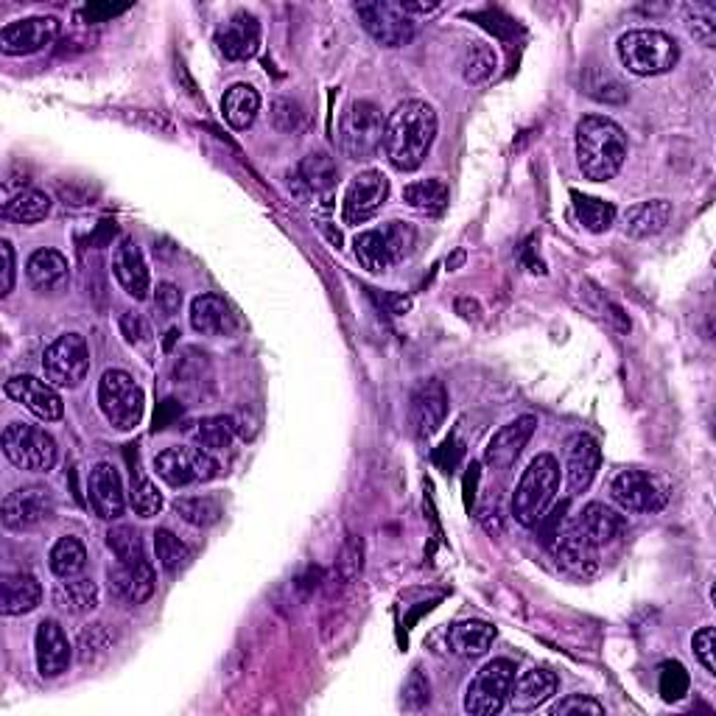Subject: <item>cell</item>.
<instances>
[{"mask_svg": "<svg viewBox=\"0 0 716 716\" xmlns=\"http://www.w3.org/2000/svg\"><path fill=\"white\" fill-rule=\"evenodd\" d=\"M610 496L621 510L641 512V516H655L669 505L666 481L647 470H625L616 476Z\"/></svg>", "mask_w": 716, "mask_h": 716, "instance_id": "cell-11", "label": "cell"}, {"mask_svg": "<svg viewBox=\"0 0 716 716\" xmlns=\"http://www.w3.org/2000/svg\"><path fill=\"white\" fill-rule=\"evenodd\" d=\"M48 565L59 579L79 577L87 565L85 543H82L79 538H70V534H67V538H59V541L54 543V549H51Z\"/></svg>", "mask_w": 716, "mask_h": 716, "instance_id": "cell-37", "label": "cell"}, {"mask_svg": "<svg viewBox=\"0 0 716 716\" xmlns=\"http://www.w3.org/2000/svg\"><path fill=\"white\" fill-rule=\"evenodd\" d=\"M549 714H552V716L605 714V705L596 703V699H590V697H583V694H571V697H565V699H560V703H554Z\"/></svg>", "mask_w": 716, "mask_h": 716, "instance_id": "cell-49", "label": "cell"}, {"mask_svg": "<svg viewBox=\"0 0 716 716\" xmlns=\"http://www.w3.org/2000/svg\"><path fill=\"white\" fill-rule=\"evenodd\" d=\"M232 434H236V425H232L230 417H207L196 425L194 437L199 443V448L219 454V451L230 448Z\"/></svg>", "mask_w": 716, "mask_h": 716, "instance_id": "cell-44", "label": "cell"}, {"mask_svg": "<svg viewBox=\"0 0 716 716\" xmlns=\"http://www.w3.org/2000/svg\"><path fill=\"white\" fill-rule=\"evenodd\" d=\"M154 554H158L160 568L169 571V574L188 568L191 560H194V552H191L188 543L180 541L171 529H158V532H154Z\"/></svg>", "mask_w": 716, "mask_h": 716, "instance_id": "cell-39", "label": "cell"}, {"mask_svg": "<svg viewBox=\"0 0 716 716\" xmlns=\"http://www.w3.org/2000/svg\"><path fill=\"white\" fill-rule=\"evenodd\" d=\"M45 381L56 389H76L90 372V347L82 334H65L45 347Z\"/></svg>", "mask_w": 716, "mask_h": 716, "instance_id": "cell-9", "label": "cell"}, {"mask_svg": "<svg viewBox=\"0 0 716 716\" xmlns=\"http://www.w3.org/2000/svg\"><path fill=\"white\" fill-rule=\"evenodd\" d=\"M154 305H158L160 316L180 314V305H183V292H180L174 283H160L158 294H154Z\"/></svg>", "mask_w": 716, "mask_h": 716, "instance_id": "cell-54", "label": "cell"}, {"mask_svg": "<svg viewBox=\"0 0 716 716\" xmlns=\"http://www.w3.org/2000/svg\"><path fill=\"white\" fill-rule=\"evenodd\" d=\"M356 14L367 29V34L376 43H381L383 48H401L414 34V23L398 9V3H387V0L358 3Z\"/></svg>", "mask_w": 716, "mask_h": 716, "instance_id": "cell-13", "label": "cell"}, {"mask_svg": "<svg viewBox=\"0 0 716 716\" xmlns=\"http://www.w3.org/2000/svg\"><path fill=\"white\" fill-rule=\"evenodd\" d=\"M437 138V112L432 104L403 101L383 123V152L398 171H417Z\"/></svg>", "mask_w": 716, "mask_h": 716, "instance_id": "cell-1", "label": "cell"}, {"mask_svg": "<svg viewBox=\"0 0 716 716\" xmlns=\"http://www.w3.org/2000/svg\"><path fill=\"white\" fill-rule=\"evenodd\" d=\"M389 199V180L381 171H361L347 185L345 194V221L347 225H365Z\"/></svg>", "mask_w": 716, "mask_h": 716, "instance_id": "cell-16", "label": "cell"}, {"mask_svg": "<svg viewBox=\"0 0 716 716\" xmlns=\"http://www.w3.org/2000/svg\"><path fill=\"white\" fill-rule=\"evenodd\" d=\"M352 252H356V261L367 269V272H387L389 267H395V258H392V249H389L387 236L383 230H365L358 232L356 241H352Z\"/></svg>", "mask_w": 716, "mask_h": 716, "instance_id": "cell-35", "label": "cell"}, {"mask_svg": "<svg viewBox=\"0 0 716 716\" xmlns=\"http://www.w3.org/2000/svg\"><path fill=\"white\" fill-rule=\"evenodd\" d=\"M534 428H538V417H534V414H523V417L501 425L485 448L487 468L492 470L512 468L518 456L523 454V448H527L529 440H532Z\"/></svg>", "mask_w": 716, "mask_h": 716, "instance_id": "cell-18", "label": "cell"}, {"mask_svg": "<svg viewBox=\"0 0 716 716\" xmlns=\"http://www.w3.org/2000/svg\"><path fill=\"white\" fill-rule=\"evenodd\" d=\"M154 470L169 487H191L199 485V481L216 479L219 476V462L213 459L210 451L180 445V448H165L163 454H158Z\"/></svg>", "mask_w": 716, "mask_h": 716, "instance_id": "cell-10", "label": "cell"}, {"mask_svg": "<svg viewBox=\"0 0 716 716\" xmlns=\"http://www.w3.org/2000/svg\"><path fill=\"white\" fill-rule=\"evenodd\" d=\"M492 641H496V627L487 625V621H459L448 632L451 650L459 658H481L490 650Z\"/></svg>", "mask_w": 716, "mask_h": 716, "instance_id": "cell-31", "label": "cell"}, {"mask_svg": "<svg viewBox=\"0 0 716 716\" xmlns=\"http://www.w3.org/2000/svg\"><path fill=\"white\" fill-rule=\"evenodd\" d=\"M98 406L104 417L118 432H132L143 417V389L134 383V378L123 370H107L98 381Z\"/></svg>", "mask_w": 716, "mask_h": 716, "instance_id": "cell-6", "label": "cell"}, {"mask_svg": "<svg viewBox=\"0 0 716 716\" xmlns=\"http://www.w3.org/2000/svg\"><path fill=\"white\" fill-rule=\"evenodd\" d=\"M688 694V672L683 669V663L672 661L661 666V697L666 703H677Z\"/></svg>", "mask_w": 716, "mask_h": 716, "instance_id": "cell-47", "label": "cell"}, {"mask_svg": "<svg viewBox=\"0 0 716 716\" xmlns=\"http://www.w3.org/2000/svg\"><path fill=\"white\" fill-rule=\"evenodd\" d=\"M560 490V462L552 454H538L529 468L523 470L521 481L512 496V518L521 527H538L546 518L554 496Z\"/></svg>", "mask_w": 716, "mask_h": 716, "instance_id": "cell-3", "label": "cell"}, {"mask_svg": "<svg viewBox=\"0 0 716 716\" xmlns=\"http://www.w3.org/2000/svg\"><path fill=\"white\" fill-rule=\"evenodd\" d=\"M557 686L560 680L554 672H549V669H529L521 677H516L507 705L516 714H529V710H538L541 705H546L557 694Z\"/></svg>", "mask_w": 716, "mask_h": 716, "instance_id": "cell-25", "label": "cell"}, {"mask_svg": "<svg viewBox=\"0 0 716 716\" xmlns=\"http://www.w3.org/2000/svg\"><path fill=\"white\" fill-rule=\"evenodd\" d=\"M54 496H51L48 487L29 485L20 487V490L9 492L3 498V507H0V521L9 532H31V529L43 527L45 521L54 518Z\"/></svg>", "mask_w": 716, "mask_h": 716, "instance_id": "cell-12", "label": "cell"}, {"mask_svg": "<svg viewBox=\"0 0 716 716\" xmlns=\"http://www.w3.org/2000/svg\"><path fill=\"white\" fill-rule=\"evenodd\" d=\"M107 549L112 552L116 563H147V549L140 534L132 527H116L107 532Z\"/></svg>", "mask_w": 716, "mask_h": 716, "instance_id": "cell-43", "label": "cell"}, {"mask_svg": "<svg viewBox=\"0 0 716 716\" xmlns=\"http://www.w3.org/2000/svg\"><path fill=\"white\" fill-rule=\"evenodd\" d=\"M110 641L112 638L107 636L104 625H93L90 630L82 632V638H79V661L90 663L98 652H104L107 647H110Z\"/></svg>", "mask_w": 716, "mask_h": 716, "instance_id": "cell-48", "label": "cell"}, {"mask_svg": "<svg viewBox=\"0 0 716 716\" xmlns=\"http://www.w3.org/2000/svg\"><path fill=\"white\" fill-rule=\"evenodd\" d=\"M403 202L420 213H443L448 207V185L443 180H420L403 188Z\"/></svg>", "mask_w": 716, "mask_h": 716, "instance_id": "cell-38", "label": "cell"}, {"mask_svg": "<svg viewBox=\"0 0 716 716\" xmlns=\"http://www.w3.org/2000/svg\"><path fill=\"white\" fill-rule=\"evenodd\" d=\"M51 207H54V202L45 191H20L3 205V219L14 221V225H40L51 216Z\"/></svg>", "mask_w": 716, "mask_h": 716, "instance_id": "cell-34", "label": "cell"}, {"mask_svg": "<svg viewBox=\"0 0 716 716\" xmlns=\"http://www.w3.org/2000/svg\"><path fill=\"white\" fill-rule=\"evenodd\" d=\"M216 45L225 54V59H252L261 51V23H258L256 14L236 12L216 31Z\"/></svg>", "mask_w": 716, "mask_h": 716, "instance_id": "cell-22", "label": "cell"}, {"mask_svg": "<svg viewBox=\"0 0 716 716\" xmlns=\"http://www.w3.org/2000/svg\"><path fill=\"white\" fill-rule=\"evenodd\" d=\"M34 655H37V672L45 680H54L67 672V666L74 661V647L67 641V632L62 630L59 621H40L37 636H34Z\"/></svg>", "mask_w": 716, "mask_h": 716, "instance_id": "cell-20", "label": "cell"}, {"mask_svg": "<svg viewBox=\"0 0 716 716\" xmlns=\"http://www.w3.org/2000/svg\"><path fill=\"white\" fill-rule=\"evenodd\" d=\"M361 565H365V543L358 541V538H350L341 549L339 557V571L345 579H352L361 574Z\"/></svg>", "mask_w": 716, "mask_h": 716, "instance_id": "cell-51", "label": "cell"}, {"mask_svg": "<svg viewBox=\"0 0 716 716\" xmlns=\"http://www.w3.org/2000/svg\"><path fill=\"white\" fill-rule=\"evenodd\" d=\"M688 29L694 37L703 45L714 48L716 40V23H714V9L710 7H694V18H688Z\"/></svg>", "mask_w": 716, "mask_h": 716, "instance_id": "cell-50", "label": "cell"}, {"mask_svg": "<svg viewBox=\"0 0 716 716\" xmlns=\"http://www.w3.org/2000/svg\"><path fill=\"white\" fill-rule=\"evenodd\" d=\"M107 583H110V594L123 605H143L152 599L154 588V565L152 560L147 563H116L107 571Z\"/></svg>", "mask_w": 716, "mask_h": 716, "instance_id": "cell-21", "label": "cell"}, {"mask_svg": "<svg viewBox=\"0 0 716 716\" xmlns=\"http://www.w3.org/2000/svg\"><path fill=\"white\" fill-rule=\"evenodd\" d=\"M191 325L202 336H230L238 328L236 311L219 294H199L191 303Z\"/></svg>", "mask_w": 716, "mask_h": 716, "instance_id": "cell-26", "label": "cell"}, {"mask_svg": "<svg viewBox=\"0 0 716 716\" xmlns=\"http://www.w3.org/2000/svg\"><path fill=\"white\" fill-rule=\"evenodd\" d=\"M621 65L636 76H661L669 74L680 62L677 40L669 37L666 31L658 29H636L621 34L619 45Z\"/></svg>", "mask_w": 716, "mask_h": 716, "instance_id": "cell-4", "label": "cell"}, {"mask_svg": "<svg viewBox=\"0 0 716 716\" xmlns=\"http://www.w3.org/2000/svg\"><path fill=\"white\" fill-rule=\"evenodd\" d=\"M112 272H116L118 283H121V289L132 300H147L149 292H152V278H149L147 258H143V252H140V247L132 238H123L116 247Z\"/></svg>", "mask_w": 716, "mask_h": 716, "instance_id": "cell-24", "label": "cell"}, {"mask_svg": "<svg viewBox=\"0 0 716 716\" xmlns=\"http://www.w3.org/2000/svg\"><path fill=\"white\" fill-rule=\"evenodd\" d=\"M571 527L577 529V534L585 543H590L594 549L614 543L621 532H625L627 521L616 510L605 505H588L577 516V521H571Z\"/></svg>", "mask_w": 716, "mask_h": 716, "instance_id": "cell-27", "label": "cell"}, {"mask_svg": "<svg viewBox=\"0 0 716 716\" xmlns=\"http://www.w3.org/2000/svg\"><path fill=\"white\" fill-rule=\"evenodd\" d=\"M62 23L51 14H37V18H23L7 23L0 29V51L7 56H29L43 51L45 45L59 37Z\"/></svg>", "mask_w": 716, "mask_h": 716, "instance_id": "cell-14", "label": "cell"}, {"mask_svg": "<svg viewBox=\"0 0 716 716\" xmlns=\"http://www.w3.org/2000/svg\"><path fill=\"white\" fill-rule=\"evenodd\" d=\"M127 9L129 7H112V3H87L79 18L87 20V23H104V20L116 18V14H123Z\"/></svg>", "mask_w": 716, "mask_h": 716, "instance_id": "cell-57", "label": "cell"}, {"mask_svg": "<svg viewBox=\"0 0 716 716\" xmlns=\"http://www.w3.org/2000/svg\"><path fill=\"white\" fill-rule=\"evenodd\" d=\"M43 601V585L34 574H9L0 583V614L3 616H25L37 610Z\"/></svg>", "mask_w": 716, "mask_h": 716, "instance_id": "cell-29", "label": "cell"}, {"mask_svg": "<svg viewBox=\"0 0 716 716\" xmlns=\"http://www.w3.org/2000/svg\"><path fill=\"white\" fill-rule=\"evenodd\" d=\"M0 256H3V278H0V297H9L14 289V247L12 241H0Z\"/></svg>", "mask_w": 716, "mask_h": 716, "instance_id": "cell-56", "label": "cell"}, {"mask_svg": "<svg viewBox=\"0 0 716 716\" xmlns=\"http://www.w3.org/2000/svg\"><path fill=\"white\" fill-rule=\"evenodd\" d=\"M672 202L666 199H650L641 205H632L625 213V230L632 238H650L658 232L666 230V225L672 221Z\"/></svg>", "mask_w": 716, "mask_h": 716, "instance_id": "cell-30", "label": "cell"}, {"mask_svg": "<svg viewBox=\"0 0 716 716\" xmlns=\"http://www.w3.org/2000/svg\"><path fill=\"white\" fill-rule=\"evenodd\" d=\"M516 663L507 658L490 661L476 672L465 688V710L474 716H492L505 708L510 699V688L516 683Z\"/></svg>", "mask_w": 716, "mask_h": 716, "instance_id": "cell-8", "label": "cell"}, {"mask_svg": "<svg viewBox=\"0 0 716 716\" xmlns=\"http://www.w3.org/2000/svg\"><path fill=\"white\" fill-rule=\"evenodd\" d=\"M383 116L372 101H352L339 121L341 152L356 163H367L383 147Z\"/></svg>", "mask_w": 716, "mask_h": 716, "instance_id": "cell-5", "label": "cell"}, {"mask_svg": "<svg viewBox=\"0 0 716 716\" xmlns=\"http://www.w3.org/2000/svg\"><path fill=\"white\" fill-rule=\"evenodd\" d=\"M54 605L74 616L93 614L98 607V585L85 577H70L54 588Z\"/></svg>", "mask_w": 716, "mask_h": 716, "instance_id": "cell-33", "label": "cell"}, {"mask_svg": "<svg viewBox=\"0 0 716 716\" xmlns=\"http://www.w3.org/2000/svg\"><path fill=\"white\" fill-rule=\"evenodd\" d=\"M498 67V54L492 45L487 43H474L468 51H465V59H462V79L468 85H485V82L492 79Z\"/></svg>", "mask_w": 716, "mask_h": 716, "instance_id": "cell-40", "label": "cell"}, {"mask_svg": "<svg viewBox=\"0 0 716 716\" xmlns=\"http://www.w3.org/2000/svg\"><path fill=\"white\" fill-rule=\"evenodd\" d=\"M445 414H448V389L440 378H428L420 381L412 392V403H409V417H412L414 432L420 437H432L443 425Z\"/></svg>", "mask_w": 716, "mask_h": 716, "instance_id": "cell-19", "label": "cell"}, {"mask_svg": "<svg viewBox=\"0 0 716 716\" xmlns=\"http://www.w3.org/2000/svg\"><path fill=\"white\" fill-rule=\"evenodd\" d=\"M3 454L12 462L14 468L31 470V474H45L56 465V440L45 428L29 423L7 425V432L0 437Z\"/></svg>", "mask_w": 716, "mask_h": 716, "instance_id": "cell-7", "label": "cell"}, {"mask_svg": "<svg viewBox=\"0 0 716 716\" xmlns=\"http://www.w3.org/2000/svg\"><path fill=\"white\" fill-rule=\"evenodd\" d=\"M87 498L90 507L101 521H118L127 510V492L118 468L112 462H98L87 479Z\"/></svg>", "mask_w": 716, "mask_h": 716, "instance_id": "cell-17", "label": "cell"}, {"mask_svg": "<svg viewBox=\"0 0 716 716\" xmlns=\"http://www.w3.org/2000/svg\"><path fill=\"white\" fill-rule=\"evenodd\" d=\"M571 205H574V216H577L579 225L588 232H607L616 221V207L605 199H596V196H585L579 191L571 194Z\"/></svg>", "mask_w": 716, "mask_h": 716, "instance_id": "cell-36", "label": "cell"}, {"mask_svg": "<svg viewBox=\"0 0 716 716\" xmlns=\"http://www.w3.org/2000/svg\"><path fill=\"white\" fill-rule=\"evenodd\" d=\"M381 230L383 236H387L395 263L406 261V258L414 252V243H417V232H414V227L403 225V221H389V225L381 227Z\"/></svg>", "mask_w": 716, "mask_h": 716, "instance_id": "cell-46", "label": "cell"}, {"mask_svg": "<svg viewBox=\"0 0 716 716\" xmlns=\"http://www.w3.org/2000/svg\"><path fill=\"white\" fill-rule=\"evenodd\" d=\"M403 705H406L409 710H417L423 708V705H428V680L420 674V669H414V672L409 674L406 686H403Z\"/></svg>", "mask_w": 716, "mask_h": 716, "instance_id": "cell-53", "label": "cell"}, {"mask_svg": "<svg viewBox=\"0 0 716 716\" xmlns=\"http://www.w3.org/2000/svg\"><path fill=\"white\" fill-rule=\"evenodd\" d=\"M692 647H694V655H697V661L705 666V672L716 674V658H714L716 636H714V627H703L699 632H694Z\"/></svg>", "mask_w": 716, "mask_h": 716, "instance_id": "cell-52", "label": "cell"}, {"mask_svg": "<svg viewBox=\"0 0 716 716\" xmlns=\"http://www.w3.org/2000/svg\"><path fill=\"white\" fill-rule=\"evenodd\" d=\"M176 516L191 527H210L221 518V505L210 496H185L174 501Z\"/></svg>", "mask_w": 716, "mask_h": 716, "instance_id": "cell-42", "label": "cell"}, {"mask_svg": "<svg viewBox=\"0 0 716 716\" xmlns=\"http://www.w3.org/2000/svg\"><path fill=\"white\" fill-rule=\"evenodd\" d=\"M398 9H401V12L412 20L414 14H434L440 9V3L437 0H432V3H412V0H406V3H403L401 0V3H398Z\"/></svg>", "mask_w": 716, "mask_h": 716, "instance_id": "cell-58", "label": "cell"}, {"mask_svg": "<svg viewBox=\"0 0 716 716\" xmlns=\"http://www.w3.org/2000/svg\"><path fill=\"white\" fill-rule=\"evenodd\" d=\"M627 160V134L605 116H585L577 123V165L590 183H607Z\"/></svg>", "mask_w": 716, "mask_h": 716, "instance_id": "cell-2", "label": "cell"}, {"mask_svg": "<svg viewBox=\"0 0 716 716\" xmlns=\"http://www.w3.org/2000/svg\"><path fill=\"white\" fill-rule=\"evenodd\" d=\"M300 176H303V183L308 185L311 191H316V194H328V191L336 185L339 171H336L334 158L316 152V154H308V158L300 163Z\"/></svg>", "mask_w": 716, "mask_h": 716, "instance_id": "cell-41", "label": "cell"}, {"mask_svg": "<svg viewBox=\"0 0 716 716\" xmlns=\"http://www.w3.org/2000/svg\"><path fill=\"white\" fill-rule=\"evenodd\" d=\"M221 112H225V121L230 123L232 129L243 132L256 123L258 112H261V96H258L256 87L249 85H232L230 90L221 98Z\"/></svg>", "mask_w": 716, "mask_h": 716, "instance_id": "cell-32", "label": "cell"}, {"mask_svg": "<svg viewBox=\"0 0 716 716\" xmlns=\"http://www.w3.org/2000/svg\"><path fill=\"white\" fill-rule=\"evenodd\" d=\"M121 330L123 336H127L129 341H149L152 339V328H149V322L143 319L140 314H134V311H127V314L121 316Z\"/></svg>", "mask_w": 716, "mask_h": 716, "instance_id": "cell-55", "label": "cell"}, {"mask_svg": "<svg viewBox=\"0 0 716 716\" xmlns=\"http://www.w3.org/2000/svg\"><path fill=\"white\" fill-rule=\"evenodd\" d=\"M3 392H7V398H12L14 403L29 409L37 420H45V423H54V420H59L62 412H65L56 387L43 381V378L14 376L3 383Z\"/></svg>", "mask_w": 716, "mask_h": 716, "instance_id": "cell-15", "label": "cell"}, {"mask_svg": "<svg viewBox=\"0 0 716 716\" xmlns=\"http://www.w3.org/2000/svg\"><path fill=\"white\" fill-rule=\"evenodd\" d=\"M601 465V448L590 434H574L565 445V476L571 496H579L590 487Z\"/></svg>", "mask_w": 716, "mask_h": 716, "instance_id": "cell-23", "label": "cell"}, {"mask_svg": "<svg viewBox=\"0 0 716 716\" xmlns=\"http://www.w3.org/2000/svg\"><path fill=\"white\" fill-rule=\"evenodd\" d=\"M25 278L40 294H56L70 280V263L56 249H37L25 263Z\"/></svg>", "mask_w": 716, "mask_h": 716, "instance_id": "cell-28", "label": "cell"}, {"mask_svg": "<svg viewBox=\"0 0 716 716\" xmlns=\"http://www.w3.org/2000/svg\"><path fill=\"white\" fill-rule=\"evenodd\" d=\"M129 505L140 518H154L163 510V492L158 490V485L149 476L138 474L132 479V487H129Z\"/></svg>", "mask_w": 716, "mask_h": 716, "instance_id": "cell-45", "label": "cell"}]
</instances>
